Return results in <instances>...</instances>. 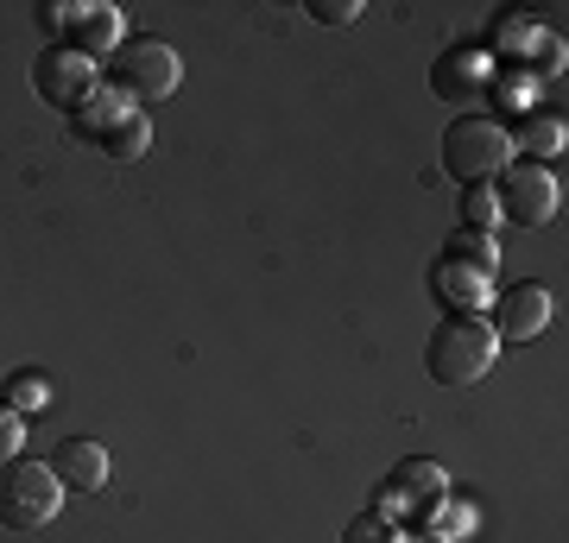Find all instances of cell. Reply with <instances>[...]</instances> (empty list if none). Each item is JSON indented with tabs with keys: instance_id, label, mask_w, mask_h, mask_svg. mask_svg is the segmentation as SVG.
<instances>
[{
	"instance_id": "cell-1",
	"label": "cell",
	"mask_w": 569,
	"mask_h": 543,
	"mask_svg": "<svg viewBox=\"0 0 569 543\" xmlns=\"http://www.w3.org/2000/svg\"><path fill=\"white\" fill-rule=\"evenodd\" d=\"M493 354H500V342H493V329H488L481 316H443V322H437V335L425 342L430 380L449 385V392H462V385L488 380Z\"/></svg>"
},
{
	"instance_id": "cell-2",
	"label": "cell",
	"mask_w": 569,
	"mask_h": 543,
	"mask_svg": "<svg viewBox=\"0 0 569 543\" xmlns=\"http://www.w3.org/2000/svg\"><path fill=\"white\" fill-rule=\"evenodd\" d=\"M512 164V127L493 121V114H462V121L443 133V171L468 190H481L488 178H500Z\"/></svg>"
},
{
	"instance_id": "cell-3",
	"label": "cell",
	"mask_w": 569,
	"mask_h": 543,
	"mask_svg": "<svg viewBox=\"0 0 569 543\" xmlns=\"http://www.w3.org/2000/svg\"><path fill=\"white\" fill-rule=\"evenodd\" d=\"M63 505V481L51 474V462H13L0 467V524L7 531H44V524L58 519Z\"/></svg>"
},
{
	"instance_id": "cell-4",
	"label": "cell",
	"mask_w": 569,
	"mask_h": 543,
	"mask_svg": "<svg viewBox=\"0 0 569 543\" xmlns=\"http://www.w3.org/2000/svg\"><path fill=\"white\" fill-rule=\"evenodd\" d=\"M108 63H114V95H121L127 108H133V101L178 95V82H183V63L164 39H127Z\"/></svg>"
},
{
	"instance_id": "cell-5",
	"label": "cell",
	"mask_w": 569,
	"mask_h": 543,
	"mask_svg": "<svg viewBox=\"0 0 569 543\" xmlns=\"http://www.w3.org/2000/svg\"><path fill=\"white\" fill-rule=\"evenodd\" d=\"M500 222H519V228H550L557 222V209H563V190H557V171L550 164H507L500 171Z\"/></svg>"
},
{
	"instance_id": "cell-6",
	"label": "cell",
	"mask_w": 569,
	"mask_h": 543,
	"mask_svg": "<svg viewBox=\"0 0 569 543\" xmlns=\"http://www.w3.org/2000/svg\"><path fill=\"white\" fill-rule=\"evenodd\" d=\"M550 316H557V298H550V284L526 279V284H493V298H488V329H493V342H538L550 329Z\"/></svg>"
},
{
	"instance_id": "cell-7",
	"label": "cell",
	"mask_w": 569,
	"mask_h": 543,
	"mask_svg": "<svg viewBox=\"0 0 569 543\" xmlns=\"http://www.w3.org/2000/svg\"><path fill=\"white\" fill-rule=\"evenodd\" d=\"M32 89H39L51 108H77V101H89L96 89H102V63H89L82 51H70V44H44L39 63H32Z\"/></svg>"
},
{
	"instance_id": "cell-8",
	"label": "cell",
	"mask_w": 569,
	"mask_h": 543,
	"mask_svg": "<svg viewBox=\"0 0 569 543\" xmlns=\"http://www.w3.org/2000/svg\"><path fill=\"white\" fill-rule=\"evenodd\" d=\"M58 44L82 51L89 63H108V58L127 44L121 7H108V0H77V7H70V20H63V39H58Z\"/></svg>"
},
{
	"instance_id": "cell-9",
	"label": "cell",
	"mask_w": 569,
	"mask_h": 543,
	"mask_svg": "<svg viewBox=\"0 0 569 543\" xmlns=\"http://www.w3.org/2000/svg\"><path fill=\"white\" fill-rule=\"evenodd\" d=\"M51 474L63 481V493H102L114 467H108V449L96 436H70L51 449Z\"/></svg>"
},
{
	"instance_id": "cell-10",
	"label": "cell",
	"mask_w": 569,
	"mask_h": 543,
	"mask_svg": "<svg viewBox=\"0 0 569 543\" xmlns=\"http://www.w3.org/2000/svg\"><path fill=\"white\" fill-rule=\"evenodd\" d=\"M430 284H437V298H443L449 316H475L493 298V272H475V265H456V260H437Z\"/></svg>"
},
{
	"instance_id": "cell-11",
	"label": "cell",
	"mask_w": 569,
	"mask_h": 543,
	"mask_svg": "<svg viewBox=\"0 0 569 543\" xmlns=\"http://www.w3.org/2000/svg\"><path fill=\"white\" fill-rule=\"evenodd\" d=\"M475 89H488V51H475V44H462V51H443V58L430 63V95H475Z\"/></svg>"
},
{
	"instance_id": "cell-12",
	"label": "cell",
	"mask_w": 569,
	"mask_h": 543,
	"mask_svg": "<svg viewBox=\"0 0 569 543\" xmlns=\"http://www.w3.org/2000/svg\"><path fill=\"white\" fill-rule=\"evenodd\" d=\"M387 493L406 500V505H418V512H437V500L449 493V481H443V467H430V462H399L392 481H387Z\"/></svg>"
},
{
	"instance_id": "cell-13",
	"label": "cell",
	"mask_w": 569,
	"mask_h": 543,
	"mask_svg": "<svg viewBox=\"0 0 569 543\" xmlns=\"http://www.w3.org/2000/svg\"><path fill=\"white\" fill-rule=\"evenodd\" d=\"M96 145H102V152H108L114 164H133V159H146V152H152V121H146L140 108H127V114H121L114 127H108V133H102Z\"/></svg>"
},
{
	"instance_id": "cell-14",
	"label": "cell",
	"mask_w": 569,
	"mask_h": 543,
	"mask_svg": "<svg viewBox=\"0 0 569 543\" xmlns=\"http://www.w3.org/2000/svg\"><path fill=\"white\" fill-rule=\"evenodd\" d=\"M121 114H127V101L114 95V89H96L89 101H77V108H70V127H77V133H89V140H102Z\"/></svg>"
},
{
	"instance_id": "cell-15",
	"label": "cell",
	"mask_w": 569,
	"mask_h": 543,
	"mask_svg": "<svg viewBox=\"0 0 569 543\" xmlns=\"http://www.w3.org/2000/svg\"><path fill=\"white\" fill-rule=\"evenodd\" d=\"M0 399L13 404V411H39V404L58 399V385H51V373H39V366H20V373H7V385H0Z\"/></svg>"
},
{
	"instance_id": "cell-16",
	"label": "cell",
	"mask_w": 569,
	"mask_h": 543,
	"mask_svg": "<svg viewBox=\"0 0 569 543\" xmlns=\"http://www.w3.org/2000/svg\"><path fill=\"white\" fill-rule=\"evenodd\" d=\"M519 145L531 152V164L550 159V152H563V121H557V114H545V108H538V114H526V121H519V133H512V152H519Z\"/></svg>"
},
{
	"instance_id": "cell-17",
	"label": "cell",
	"mask_w": 569,
	"mask_h": 543,
	"mask_svg": "<svg viewBox=\"0 0 569 543\" xmlns=\"http://www.w3.org/2000/svg\"><path fill=\"white\" fill-rule=\"evenodd\" d=\"M443 260H456V265H475V272H493V260H500V247L488 241V234H475V228H462L456 241H449V253Z\"/></svg>"
},
{
	"instance_id": "cell-18",
	"label": "cell",
	"mask_w": 569,
	"mask_h": 543,
	"mask_svg": "<svg viewBox=\"0 0 569 543\" xmlns=\"http://www.w3.org/2000/svg\"><path fill=\"white\" fill-rule=\"evenodd\" d=\"M342 543H406V537H399V531H392L380 512H361V519L342 531Z\"/></svg>"
},
{
	"instance_id": "cell-19",
	"label": "cell",
	"mask_w": 569,
	"mask_h": 543,
	"mask_svg": "<svg viewBox=\"0 0 569 543\" xmlns=\"http://www.w3.org/2000/svg\"><path fill=\"white\" fill-rule=\"evenodd\" d=\"M20 443H26V418H20L7 399H0V467L20 455Z\"/></svg>"
},
{
	"instance_id": "cell-20",
	"label": "cell",
	"mask_w": 569,
	"mask_h": 543,
	"mask_svg": "<svg viewBox=\"0 0 569 543\" xmlns=\"http://www.w3.org/2000/svg\"><path fill=\"white\" fill-rule=\"evenodd\" d=\"M305 13L317 26H355V20H361V0H310Z\"/></svg>"
},
{
	"instance_id": "cell-21",
	"label": "cell",
	"mask_w": 569,
	"mask_h": 543,
	"mask_svg": "<svg viewBox=\"0 0 569 543\" xmlns=\"http://www.w3.org/2000/svg\"><path fill=\"white\" fill-rule=\"evenodd\" d=\"M468 228H475V234H488L493 222H500V202H493V190H468Z\"/></svg>"
},
{
	"instance_id": "cell-22",
	"label": "cell",
	"mask_w": 569,
	"mask_h": 543,
	"mask_svg": "<svg viewBox=\"0 0 569 543\" xmlns=\"http://www.w3.org/2000/svg\"><path fill=\"white\" fill-rule=\"evenodd\" d=\"M63 20H70V7H39V26H44V32H58V39H63Z\"/></svg>"
}]
</instances>
